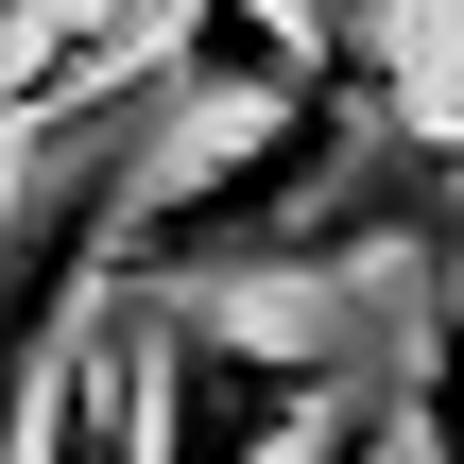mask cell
<instances>
[{"label": "cell", "mask_w": 464, "mask_h": 464, "mask_svg": "<svg viewBox=\"0 0 464 464\" xmlns=\"http://www.w3.org/2000/svg\"><path fill=\"white\" fill-rule=\"evenodd\" d=\"M396 430H413V464H464V276H430V310H413V379H396Z\"/></svg>", "instance_id": "3957f363"}, {"label": "cell", "mask_w": 464, "mask_h": 464, "mask_svg": "<svg viewBox=\"0 0 464 464\" xmlns=\"http://www.w3.org/2000/svg\"><path fill=\"white\" fill-rule=\"evenodd\" d=\"M121 327H138L155 464H310L344 413H379V344H258V327L155 310V293H121Z\"/></svg>", "instance_id": "7a4b0ae2"}, {"label": "cell", "mask_w": 464, "mask_h": 464, "mask_svg": "<svg viewBox=\"0 0 464 464\" xmlns=\"http://www.w3.org/2000/svg\"><path fill=\"white\" fill-rule=\"evenodd\" d=\"M155 103H172V69H138L121 121H103L69 172H34L17 224H0V464H34L69 344L103 327V276L138 258V207H155Z\"/></svg>", "instance_id": "6da1fadb"}]
</instances>
